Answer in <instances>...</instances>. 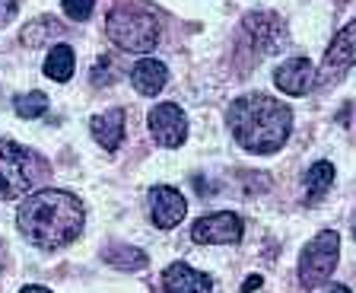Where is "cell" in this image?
<instances>
[{
    "label": "cell",
    "mask_w": 356,
    "mask_h": 293,
    "mask_svg": "<svg viewBox=\"0 0 356 293\" xmlns=\"http://www.w3.org/2000/svg\"><path fill=\"white\" fill-rule=\"evenodd\" d=\"M16 223H19V233L32 246L44 248V252H54V248L70 246L80 236L83 204L70 191L44 188V191H35V195H29L19 204Z\"/></svg>",
    "instance_id": "1"
},
{
    "label": "cell",
    "mask_w": 356,
    "mask_h": 293,
    "mask_svg": "<svg viewBox=\"0 0 356 293\" xmlns=\"http://www.w3.org/2000/svg\"><path fill=\"white\" fill-rule=\"evenodd\" d=\"M229 128L248 153H277L289 137L293 112L264 93H252L229 106Z\"/></svg>",
    "instance_id": "2"
},
{
    "label": "cell",
    "mask_w": 356,
    "mask_h": 293,
    "mask_svg": "<svg viewBox=\"0 0 356 293\" xmlns=\"http://www.w3.org/2000/svg\"><path fill=\"white\" fill-rule=\"evenodd\" d=\"M44 173H48V166L32 150L13 141H0V198L3 201L26 198L42 182Z\"/></svg>",
    "instance_id": "3"
},
{
    "label": "cell",
    "mask_w": 356,
    "mask_h": 293,
    "mask_svg": "<svg viewBox=\"0 0 356 293\" xmlns=\"http://www.w3.org/2000/svg\"><path fill=\"white\" fill-rule=\"evenodd\" d=\"M105 35L124 52H153L159 42V23L149 10L134 7V3H118L108 13Z\"/></svg>",
    "instance_id": "4"
},
{
    "label": "cell",
    "mask_w": 356,
    "mask_h": 293,
    "mask_svg": "<svg viewBox=\"0 0 356 293\" xmlns=\"http://www.w3.org/2000/svg\"><path fill=\"white\" fill-rule=\"evenodd\" d=\"M337 255H341V236L334 230H321L309 246L302 248V258H299V280L302 287H318L337 268Z\"/></svg>",
    "instance_id": "5"
},
{
    "label": "cell",
    "mask_w": 356,
    "mask_h": 293,
    "mask_svg": "<svg viewBox=\"0 0 356 293\" xmlns=\"http://www.w3.org/2000/svg\"><path fill=\"white\" fill-rule=\"evenodd\" d=\"M356 64V19L347 23L337 35L331 38V45L325 52V61H321V70H318V86H331L337 83L343 74H350V68Z\"/></svg>",
    "instance_id": "6"
},
{
    "label": "cell",
    "mask_w": 356,
    "mask_h": 293,
    "mask_svg": "<svg viewBox=\"0 0 356 293\" xmlns=\"http://www.w3.org/2000/svg\"><path fill=\"white\" fill-rule=\"evenodd\" d=\"M242 29L248 35L254 52L261 54H277L283 45H286V26L277 13L270 10H258V13H248L242 19Z\"/></svg>",
    "instance_id": "7"
},
{
    "label": "cell",
    "mask_w": 356,
    "mask_h": 293,
    "mask_svg": "<svg viewBox=\"0 0 356 293\" xmlns=\"http://www.w3.org/2000/svg\"><path fill=\"white\" fill-rule=\"evenodd\" d=\"M149 134L159 147H181L188 137V118L185 112L175 106V102H159V106L149 112Z\"/></svg>",
    "instance_id": "8"
},
{
    "label": "cell",
    "mask_w": 356,
    "mask_h": 293,
    "mask_svg": "<svg viewBox=\"0 0 356 293\" xmlns=\"http://www.w3.org/2000/svg\"><path fill=\"white\" fill-rule=\"evenodd\" d=\"M245 233L242 220L236 214H210V217H200L191 230L194 242H204V246H232L238 242Z\"/></svg>",
    "instance_id": "9"
},
{
    "label": "cell",
    "mask_w": 356,
    "mask_h": 293,
    "mask_svg": "<svg viewBox=\"0 0 356 293\" xmlns=\"http://www.w3.org/2000/svg\"><path fill=\"white\" fill-rule=\"evenodd\" d=\"M315 80H318V74H315L309 58H289L274 70L277 90L286 93V96H305L315 86Z\"/></svg>",
    "instance_id": "10"
},
{
    "label": "cell",
    "mask_w": 356,
    "mask_h": 293,
    "mask_svg": "<svg viewBox=\"0 0 356 293\" xmlns=\"http://www.w3.org/2000/svg\"><path fill=\"white\" fill-rule=\"evenodd\" d=\"M149 214H153V223L159 226V230H172V226H178L185 220L188 204L175 188L159 185V188H153V195H149Z\"/></svg>",
    "instance_id": "11"
},
{
    "label": "cell",
    "mask_w": 356,
    "mask_h": 293,
    "mask_svg": "<svg viewBox=\"0 0 356 293\" xmlns=\"http://www.w3.org/2000/svg\"><path fill=\"white\" fill-rule=\"evenodd\" d=\"M163 293H210V280L191 264L175 262L163 274Z\"/></svg>",
    "instance_id": "12"
},
{
    "label": "cell",
    "mask_w": 356,
    "mask_h": 293,
    "mask_svg": "<svg viewBox=\"0 0 356 293\" xmlns=\"http://www.w3.org/2000/svg\"><path fill=\"white\" fill-rule=\"evenodd\" d=\"M131 83H134V90L143 93V96H156V93H163V86L169 83V70H165L163 61L140 58L131 70Z\"/></svg>",
    "instance_id": "13"
},
{
    "label": "cell",
    "mask_w": 356,
    "mask_h": 293,
    "mask_svg": "<svg viewBox=\"0 0 356 293\" xmlns=\"http://www.w3.org/2000/svg\"><path fill=\"white\" fill-rule=\"evenodd\" d=\"M89 128H92V137L102 143L108 153H115L124 141V112L121 109H111L105 115H96V118L89 121Z\"/></svg>",
    "instance_id": "14"
},
{
    "label": "cell",
    "mask_w": 356,
    "mask_h": 293,
    "mask_svg": "<svg viewBox=\"0 0 356 293\" xmlns=\"http://www.w3.org/2000/svg\"><path fill=\"white\" fill-rule=\"evenodd\" d=\"M74 48L70 45H54L51 52H48V58H44V77L48 80H58V83H67L70 77H74Z\"/></svg>",
    "instance_id": "15"
},
{
    "label": "cell",
    "mask_w": 356,
    "mask_h": 293,
    "mask_svg": "<svg viewBox=\"0 0 356 293\" xmlns=\"http://www.w3.org/2000/svg\"><path fill=\"white\" fill-rule=\"evenodd\" d=\"M331 182H334V166L331 163H315L305 173V198H309V204H318L321 198L331 191Z\"/></svg>",
    "instance_id": "16"
},
{
    "label": "cell",
    "mask_w": 356,
    "mask_h": 293,
    "mask_svg": "<svg viewBox=\"0 0 356 293\" xmlns=\"http://www.w3.org/2000/svg\"><path fill=\"white\" fill-rule=\"evenodd\" d=\"M105 262L121 271H140L149 264V258H147V252H140V248H134V246H108L105 248Z\"/></svg>",
    "instance_id": "17"
},
{
    "label": "cell",
    "mask_w": 356,
    "mask_h": 293,
    "mask_svg": "<svg viewBox=\"0 0 356 293\" xmlns=\"http://www.w3.org/2000/svg\"><path fill=\"white\" fill-rule=\"evenodd\" d=\"M64 32V26L58 23V19H51V16H42V19H35V23H29L26 29H22V45H29V48H38V45H44L48 38H54V35H60Z\"/></svg>",
    "instance_id": "18"
},
{
    "label": "cell",
    "mask_w": 356,
    "mask_h": 293,
    "mask_svg": "<svg viewBox=\"0 0 356 293\" xmlns=\"http://www.w3.org/2000/svg\"><path fill=\"white\" fill-rule=\"evenodd\" d=\"M13 109H16V115L19 118H42L44 112H48V96L44 93H26V96H16V102H13Z\"/></svg>",
    "instance_id": "19"
},
{
    "label": "cell",
    "mask_w": 356,
    "mask_h": 293,
    "mask_svg": "<svg viewBox=\"0 0 356 293\" xmlns=\"http://www.w3.org/2000/svg\"><path fill=\"white\" fill-rule=\"evenodd\" d=\"M60 3H64V13L76 23H86L92 16V7H96V0H60Z\"/></svg>",
    "instance_id": "20"
},
{
    "label": "cell",
    "mask_w": 356,
    "mask_h": 293,
    "mask_svg": "<svg viewBox=\"0 0 356 293\" xmlns=\"http://www.w3.org/2000/svg\"><path fill=\"white\" fill-rule=\"evenodd\" d=\"M108 70H111V58H102L96 68H92V83H111Z\"/></svg>",
    "instance_id": "21"
},
{
    "label": "cell",
    "mask_w": 356,
    "mask_h": 293,
    "mask_svg": "<svg viewBox=\"0 0 356 293\" xmlns=\"http://www.w3.org/2000/svg\"><path fill=\"white\" fill-rule=\"evenodd\" d=\"M16 16V0H0V26Z\"/></svg>",
    "instance_id": "22"
},
{
    "label": "cell",
    "mask_w": 356,
    "mask_h": 293,
    "mask_svg": "<svg viewBox=\"0 0 356 293\" xmlns=\"http://www.w3.org/2000/svg\"><path fill=\"white\" fill-rule=\"evenodd\" d=\"M254 290H261V278H258V274H252V278L242 284V293H254Z\"/></svg>",
    "instance_id": "23"
},
{
    "label": "cell",
    "mask_w": 356,
    "mask_h": 293,
    "mask_svg": "<svg viewBox=\"0 0 356 293\" xmlns=\"http://www.w3.org/2000/svg\"><path fill=\"white\" fill-rule=\"evenodd\" d=\"M19 293H51V290H44V287H22Z\"/></svg>",
    "instance_id": "24"
},
{
    "label": "cell",
    "mask_w": 356,
    "mask_h": 293,
    "mask_svg": "<svg viewBox=\"0 0 356 293\" xmlns=\"http://www.w3.org/2000/svg\"><path fill=\"white\" fill-rule=\"evenodd\" d=\"M331 293H350V290H347L343 284H334V287H331Z\"/></svg>",
    "instance_id": "25"
},
{
    "label": "cell",
    "mask_w": 356,
    "mask_h": 293,
    "mask_svg": "<svg viewBox=\"0 0 356 293\" xmlns=\"http://www.w3.org/2000/svg\"><path fill=\"white\" fill-rule=\"evenodd\" d=\"M353 239H356V223H353Z\"/></svg>",
    "instance_id": "26"
}]
</instances>
